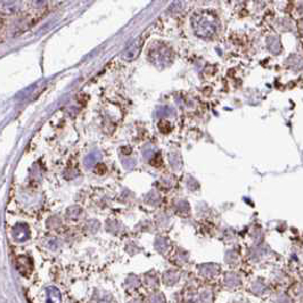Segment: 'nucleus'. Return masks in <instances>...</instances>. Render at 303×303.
I'll list each match as a JSON object with an SVG mask.
<instances>
[{
  "mask_svg": "<svg viewBox=\"0 0 303 303\" xmlns=\"http://www.w3.org/2000/svg\"><path fill=\"white\" fill-rule=\"evenodd\" d=\"M28 236V227L24 226L23 229H19V226L15 228V237L18 241H24Z\"/></svg>",
  "mask_w": 303,
  "mask_h": 303,
  "instance_id": "obj_2",
  "label": "nucleus"
},
{
  "mask_svg": "<svg viewBox=\"0 0 303 303\" xmlns=\"http://www.w3.org/2000/svg\"><path fill=\"white\" fill-rule=\"evenodd\" d=\"M61 295L56 288H49L48 290V303H60Z\"/></svg>",
  "mask_w": 303,
  "mask_h": 303,
  "instance_id": "obj_1",
  "label": "nucleus"
}]
</instances>
